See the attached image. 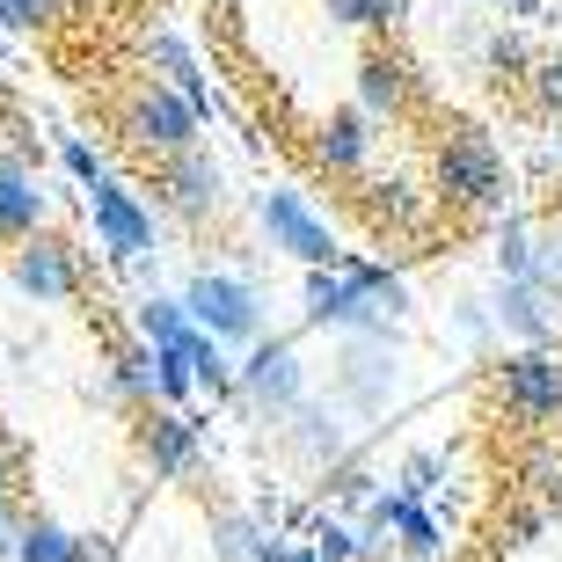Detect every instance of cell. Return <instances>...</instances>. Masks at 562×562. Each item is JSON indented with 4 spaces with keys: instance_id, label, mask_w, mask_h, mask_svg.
Segmentation results:
<instances>
[{
    "instance_id": "f1b7e54d",
    "label": "cell",
    "mask_w": 562,
    "mask_h": 562,
    "mask_svg": "<svg viewBox=\"0 0 562 562\" xmlns=\"http://www.w3.org/2000/svg\"><path fill=\"white\" fill-rule=\"evenodd\" d=\"M526 95L541 117H562V52H541V59L526 66Z\"/></svg>"
},
{
    "instance_id": "e575fe53",
    "label": "cell",
    "mask_w": 562,
    "mask_h": 562,
    "mask_svg": "<svg viewBox=\"0 0 562 562\" xmlns=\"http://www.w3.org/2000/svg\"><path fill=\"white\" fill-rule=\"evenodd\" d=\"M548 526H555V512H548V504H519V512L504 519V533H512V548H533Z\"/></svg>"
},
{
    "instance_id": "4dcf8cb0",
    "label": "cell",
    "mask_w": 562,
    "mask_h": 562,
    "mask_svg": "<svg viewBox=\"0 0 562 562\" xmlns=\"http://www.w3.org/2000/svg\"><path fill=\"white\" fill-rule=\"evenodd\" d=\"M322 482H329V497H336V504H351V512H366V504L380 497V482L366 475V460H344V468H329Z\"/></svg>"
},
{
    "instance_id": "30bf717a",
    "label": "cell",
    "mask_w": 562,
    "mask_h": 562,
    "mask_svg": "<svg viewBox=\"0 0 562 562\" xmlns=\"http://www.w3.org/2000/svg\"><path fill=\"white\" fill-rule=\"evenodd\" d=\"M88 220H95V241H103L110 263H125V271H139L146 256L161 249V227H154V212L132 198L125 183H88Z\"/></svg>"
},
{
    "instance_id": "8fae6325",
    "label": "cell",
    "mask_w": 562,
    "mask_h": 562,
    "mask_svg": "<svg viewBox=\"0 0 562 562\" xmlns=\"http://www.w3.org/2000/svg\"><path fill=\"white\" fill-rule=\"evenodd\" d=\"M139 460L154 482H190L205 460V424L190 409H139Z\"/></svg>"
},
{
    "instance_id": "5b68a950",
    "label": "cell",
    "mask_w": 562,
    "mask_h": 562,
    "mask_svg": "<svg viewBox=\"0 0 562 562\" xmlns=\"http://www.w3.org/2000/svg\"><path fill=\"white\" fill-rule=\"evenodd\" d=\"M183 307H190V322L205 336H220V344H256V336H263V292L241 271H212V263L190 271Z\"/></svg>"
},
{
    "instance_id": "603a6c76",
    "label": "cell",
    "mask_w": 562,
    "mask_h": 562,
    "mask_svg": "<svg viewBox=\"0 0 562 562\" xmlns=\"http://www.w3.org/2000/svg\"><path fill=\"white\" fill-rule=\"evenodd\" d=\"M190 329H198V322H190L183 292H139V300H132V336H146L154 351H161V344H183Z\"/></svg>"
},
{
    "instance_id": "5bb4252c",
    "label": "cell",
    "mask_w": 562,
    "mask_h": 562,
    "mask_svg": "<svg viewBox=\"0 0 562 562\" xmlns=\"http://www.w3.org/2000/svg\"><path fill=\"white\" fill-rule=\"evenodd\" d=\"M490 307H497L504 344H526V351H555V344H562V307L548 300L541 285L497 278V285H490Z\"/></svg>"
},
{
    "instance_id": "4316f807",
    "label": "cell",
    "mask_w": 562,
    "mask_h": 562,
    "mask_svg": "<svg viewBox=\"0 0 562 562\" xmlns=\"http://www.w3.org/2000/svg\"><path fill=\"white\" fill-rule=\"evenodd\" d=\"M490 256H497V278H526L533 285V220H497Z\"/></svg>"
},
{
    "instance_id": "f35d334b",
    "label": "cell",
    "mask_w": 562,
    "mask_h": 562,
    "mask_svg": "<svg viewBox=\"0 0 562 562\" xmlns=\"http://www.w3.org/2000/svg\"><path fill=\"white\" fill-rule=\"evenodd\" d=\"M278 562H322V548H314V541L292 548V541H285V548H278Z\"/></svg>"
},
{
    "instance_id": "484cf974",
    "label": "cell",
    "mask_w": 562,
    "mask_h": 562,
    "mask_svg": "<svg viewBox=\"0 0 562 562\" xmlns=\"http://www.w3.org/2000/svg\"><path fill=\"white\" fill-rule=\"evenodd\" d=\"M446 475H453V460H446V453H431V446H417V453H402L395 490L424 504V497H438V490H446Z\"/></svg>"
},
{
    "instance_id": "d6986e66",
    "label": "cell",
    "mask_w": 562,
    "mask_h": 562,
    "mask_svg": "<svg viewBox=\"0 0 562 562\" xmlns=\"http://www.w3.org/2000/svg\"><path fill=\"white\" fill-rule=\"evenodd\" d=\"M366 154H373V117H366L358 103L351 110H329L322 132H314V161L329 168V176H358Z\"/></svg>"
},
{
    "instance_id": "7a4b0ae2",
    "label": "cell",
    "mask_w": 562,
    "mask_h": 562,
    "mask_svg": "<svg viewBox=\"0 0 562 562\" xmlns=\"http://www.w3.org/2000/svg\"><path fill=\"white\" fill-rule=\"evenodd\" d=\"M234 402L249 409L256 424H285L300 402H307V358H300V336H256L241 373H234Z\"/></svg>"
},
{
    "instance_id": "d590c367",
    "label": "cell",
    "mask_w": 562,
    "mask_h": 562,
    "mask_svg": "<svg viewBox=\"0 0 562 562\" xmlns=\"http://www.w3.org/2000/svg\"><path fill=\"white\" fill-rule=\"evenodd\" d=\"M59 161H66V176H74V183H103V154H95L88 139H66Z\"/></svg>"
},
{
    "instance_id": "83f0119b",
    "label": "cell",
    "mask_w": 562,
    "mask_h": 562,
    "mask_svg": "<svg viewBox=\"0 0 562 562\" xmlns=\"http://www.w3.org/2000/svg\"><path fill=\"white\" fill-rule=\"evenodd\" d=\"M519 475H526V490H533V497H541L548 512L562 519V453H548V446H533V453L519 460Z\"/></svg>"
},
{
    "instance_id": "1f68e13d",
    "label": "cell",
    "mask_w": 562,
    "mask_h": 562,
    "mask_svg": "<svg viewBox=\"0 0 562 562\" xmlns=\"http://www.w3.org/2000/svg\"><path fill=\"white\" fill-rule=\"evenodd\" d=\"M314 548H322V562H366L351 519H314Z\"/></svg>"
},
{
    "instance_id": "9a60e30c",
    "label": "cell",
    "mask_w": 562,
    "mask_h": 562,
    "mask_svg": "<svg viewBox=\"0 0 562 562\" xmlns=\"http://www.w3.org/2000/svg\"><path fill=\"white\" fill-rule=\"evenodd\" d=\"M44 212H52L44 176L30 161H15V154H0V241H30V234H44Z\"/></svg>"
},
{
    "instance_id": "ffe728a7",
    "label": "cell",
    "mask_w": 562,
    "mask_h": 562,
    "mask_svg": "<svg viewBox=\"0 0 562 562\" xmlns=\"http://www.w3.org/2000/svg\"><path fill=\"white\" fill-rule=\"evenodd\" d=\"M278 533L256 512H241V504H220L212 512V562H278Z\"/></svg>"
},
{
    "instance_id": "9c48e42d",
    "label": "cell",
    "mask_w": 562,
    "mask_h": 562,
    "mask_svg": "<svg viewBox=\"0 0 562 562\" xmlns=\"http://www.w3.org/2000/svg\"><path fill=\"white\" fill-rule=\"evenodd\" d=\"M278 446H285L307 475H329V468H344V460H358V431H351V409L344 402H322L307 395L300 409H292L285 424H278Z\"/></svg>"
},
{
    "instance_id": "74e56055",
    "label": "cell",
    "mask_w": 562,
    "mask_h": 562,
    "mask_svg": "<svg viewBox=\"0 0 562 562\" xmlns=\"http://www.w3.org/2000/svg\"><path fill=\"white\" fill-rule=\"evenodd\" d=\"M409 22V0H373V30H402Z\"/></svg>"
},
{
    "instance_id": "44dd1931",
    "label": "cell",
    "mask_w": 562,
    "mask_h": 562,
    "mask_svg": "<svg viewBox=\"0 0 562 562\" xmlns=\"http://www.w3.org/2000/svg\"><path fill=\"white\" fill-rule=\"evenodd\" d=\"M446 526L431 519V504H417V497H402L395 490V555L402 562H446Z\"/></svg>"
},
{
    "instance_id": "7402d4cb",
    "label": "cell",
    "mask_w": 562,
    "mask_h": 562,
    "mask_svg": "<svg viewBox=\"0 0 562 562\" xmlns=\"http://www.w3.org/2000/svg\"><path fill=\"white\" fill-rule=\"evenodd\" d=\"M146 66L161 74L168 88H183L198 110H212V95H205V74H198V59H190V44L176 37V30H146Z\"/></svg>"
},
{
    "instance_id": "d4e9b609",
    "label": "cell",
    "mask_w": 562,
    "mask_h": 562,
    "mask_svg": "<svg viewBox=\"0 0 562 562\" xmlns=\"http://www.w3.org/2000/svg\"><path fill=\"white\" fill-rule=\"evenodd\" d=\"M453 329H460V344H468V351H497V344H504L490 292H460V300H453Z\"/></svg>"
},
{
    "instance_id": "cb8c5ba5",
    "label": "cell",
    "mask_w": 562,
    "mask_h": 562,
    "mask_svg": "<svg viewBox=\"0 0 562 562\" xmlns=\"http://www.w3.org/2000/svg\"><path fill=\"white\" fill-rule=\"evenodd\" d=\"M190 336H198V329H190ZM190 336L154 351V395H161V409H183V402L198 395V373H190Z\"/></svg>"
},
{
    "instance_id": "6da1fadb",
    "label": "cell",
    "mask_w": 562,
    "mask_h": 562,
    "mask_svg": "<svg viewBox=\"0 0 562 562\" xmlns=\"http://www.w3.org/2000/svg\"><path fill=\"white\" fill-rule=\"evenodd\" d=\"M117 125H125V139L139 146V154H154V161H168V154H190L198 139V125H205V110L190 103L183 88H168L161 74H139V81L125 88V110H117Z\"/></svg>"
},
{
    "instance_id": "8d00e7d4",
    "label": "cell",
    "mask_w": 562,
    "mask_h": 562,
    "mask_svg": "<svg viewBox=\"0 0 562 562\" xmlns=\"http://www.w3.org/2000/svg\"><path fill=\"white\" fill-rule=\"evenodd\" d=\"M322 15L336 30H373V0H322Z\"/></svg>"
},
{
    "instance_id": "836d02e7",
    "label": "cell",
    "mask_w": 562,
    "mask_h": 562,
    "mask_svg": "<svg viewBox=\"0 0 562 562\" xmlns=\"http://www.w3.org/2000/svg\"><path fill=\"white\" fill-rule=\"evenodd\" d=\"M66 0H0V22L8 30H44V22H59Z\"/></svg>"
},
{
    "instance_id": "f546056e",
    "label": "cell",
    "mask_w": 562,
    "mask_h": 562,
    "mask_svg": "<svg viewBox=\"0 0 562 562\" xmlns=\"http://www.w3.org/2000/svg\"><path fill=\"white\" fill-rule=\"evenodd\" d=\"M533 285L562 307V227H533Z\"/></svg>"
},
{
    "instance_id": "ac0fdd59",
    "label": "cell",
    "mask_w": 562,
    "mask_h": 562,
    "mask_svg": "<svg viewBox=\"0 0 562 562\" xmlns=\"http://www.w3.org/2000/svg\"><path fill=\"white\" fill-rule=\"evenodd\" d=\"M15 562H103V548L59 526L52 512H15Z\"/></svg>"
},
{
    "instance_id": "52a82bcc",
    "label": "cell",
    "mask_w": 562,
    "mask_h": 562,
    "mask_svg": "<svg viewBox=\"0 0 562 562\" xmlns=\"http://www.w3.org/2000/svg\"><path fill=\"white\" fill-rule=\"evenodd\" d=\"M256 227H263V241H271L278 256H292V263H344V249H336V234H329V220L300 198V190H285V183H271L263 198H256Z\"/></svg>"
},
{
    "instance_id": "7c38bea8",
    "label": "cell",
    "mask_w": 562,
    "mask_h": 562,
    "mask_svg": "<svg viewBox=\"0 0 562 562\" xmlns=\"http://www.w3.org/2000/svg\"><path fill=\"white\" fill-rule=\"evenodd\" d=\"M161 205L183 220V227H205L212 212L227 205V168L212 161L205 146H190V154H168L161 161Z\"/></svg>"
},
{
    "instance_id": "3957f363",
    "label": "cell",
    "mask_w": 562,
    "mask_h": 562,
    "mask_svg": "<svg viewBox=\"0 0 562 562\" xmlns=\"http://www.w3.org/2000/svg\"><path fill=\"white\" fill-rule=\"evenodd\" d=\"M329 395L344 402L358 424L387 417V402L402 395V344H395V329L344 336V351H336V373H329Z\"/></svg>"
},
{
    "instance_id": "ab89813d",
    "label": "cell",
    "mask_w": 562,
    "mask_h": 562,
    "mask_svg": "<svg viewBox=\"0 0 562 562\" xmlns=\"http://www.w3.org/2000/svg\"><path fill=\"white\" fill-rule=\"evenodd\" d=\"M504 8H512V15H541V0H504Z\"/></svg>"
},
{
    "instance_id": "e0dca14e",
    "label": "cell",
    "mask_w": 562,
    "mask_h": 562,
    "mask_svg": "<svg viewBox=\"0 0 562 562\" xmlns=\"http://www.w3.org/2000/svg\"><path fill=\"white\" fill-rule=\"evenodd\" d=\"M103 402H117V409H161V395H154V344L146 336H117L110 344Z\"/></svg>"
},
{
    "instance_id": "ba28073f",
    "label": "cell",
    "mask_w": 562,
    "mask_h": 562,
    "mask_svg": "<svg viewBox=\"0 0 562 562\" xmlns=\"http://www.w3.org/2000/svg\"><path fill=\"white\" fill-rule=\"evenodd\" d=\"M438 198L446 205H475V212H504V154L482 132H453V139L438 146Z\"/></svg>"
},
{
    "instance_id": "4fadbf2b",
    "label": "cell",
    "mask_w": 562,
    "mask_h": 562,
    "mask_svg": "<svg viewBox=\"0 0 562 562\" xmlns=\"http://www.w3.org/2000/svg\"><path fill=\"white\" fill-rule=\"evenodd\" d=\"M307 329H336V336H366V329H387L373 314V300H366V285H358L344 263H314L307 271Z\"/></svg>"
},
{
    "instance_id": "8992f818",
    "label": "cell",
    "mask_w": 562,
    "mask_h": 562,
    "mask_svg": "<svg viewBox=\"0 0 562 562\" xmlns=\"http://www.w3.org/2000/svg\"><path fill=\"white\" fill-rule=\"evenodd\" d=\"M8 278H15V292L37 300V307H66V300L88 292V263L66 234H30V241H15V249H8Z\"/></svg>"
},
{
    "instance_id": "d6a6232c",
    "label": "cell",
    "mask_w": 562,
    "mask_h": 562,
    "mask_svg": "<svg viewBox=\"0 0 562 562\" xmlns=\"http://www.w3.org/2000/svg\"><path fill=\"white\" fill-rule=\"evenodd\" d=\"M482 66L490 74H519V66H533V52H526V37L497 30V37H482Z\"/></svg>"
},
{
    "instance_id": "2e32d148",
    "label": "cell",
    "mask_w": 562,
    "mask_h": 562,
    "mask_svg": "<svg viewBox=\"0 0 562 562\" xmlns=\"http://www.w3.org/2000/svg\"><path fill=\"white\" fill-rule=\"evenodd\" d=\"M409 95H417V66L402 59V52L380 44V52L358 59V110H366V117H402Z\"/></svg>"
},
{
    "instance_id": "277c9868",
    "label": "cell",
    "mask_w": 562,
    "mask_h": 562,
    "mask_svg": "<svg viewBox=\"0 0 562 562\" xmlns=\"http://www.w3.org/2000/svg\"><path fill=\"white\" fill-rule=\"evenodd\" d=\"M490 395H497V417L519 424V431H548L562 424V351H512L490 366Z\"/></svg>"
}]
</instances>
